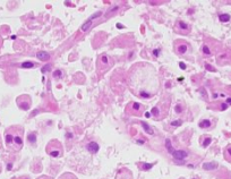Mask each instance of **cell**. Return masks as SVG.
I'll list each match as a JSON object with an SVG mask.
<instances>
[{
	"label": "cell",
	"instance_id": "cell-1",
	"mask_svg": "<svg viewBox=\"0 0 231 179\" xmlns=\"http://www.w3.org/2000/svg\"><path fill=\"white\" fill-rule=\"evenodd\" d=\"M128 85L135 95L143 99H151L158 93L160 82L154 67L148 64H137L129 73Z\"/></svg>",
	"mask_w": 231,
	"mask_h": 179
},
{
	"label": "cell",
	"instance_id": "cell-2",
	"mask_svg": "<svg viewBox=\"0 0 231 179\" xmlns=\"http://www.w3.org/2000/svg\"><path fill=\"white\" fill-rule=\"evenodd\" d=\"M6 146L10 151L18 152L22 150L24 142V129L22 126H11L5 132Z\"/></svg>",
	"mask_w": 231,
	"mask_h": 179
},
{
	"label": "cell",
	"instance_id": "cell-3",
	"mask_svg": "<svg viewBox=\"0 0 231 179\" xmlns=\"http://www.w3.org/2000/svg\"><path fill=\"white\" fill-rule=\"evenodd\" d=\"M45 151L52 158H60L64 155V147L58 140H51L49 142L45 147Z\"/></svg>",
	"mask_w": 231,
	"mask_h": 179
},
{
	"label": "cell",
	"instance_id": "cell-4",
	"mask_svg": "<svg viewBox=\"0 0 231 179\" xmlns=\"http://www.w3.org/2000/svg\"><path fill=\"white\" fill-rule=\"evenodd\" d=\"M113 65V60L107 55H101L98 58V61H96V67H98V71L100 73H103V71L110 69Z\"/></svg>",
	"mask_w": 231,
	"mask_h": 179
},
{
	"label": "cell",
	"instance_id": "cell-5",
	"mask_svg": "<svg viewBox=\"0 0 231 179\" xmlns=\"http://www.w3.org/2000/svg\"><path fill=\"white\" fill-rule=\"evenodd\" d=\"M145 110V107L138 102H130L126 107V112L130 116H142Z\"/></svg>",
	"mask_w": 231,
	"mask_h": 179
},
{
	"label": "cell",
	"instance_id": "cell-6",
	"mask_svg": "<svg viewBox=\"0 0 231 179\" xmlns=\"http://www.w3.org/2000/svg\"><path fill=\"white\" fill-rule=\"evenodd\" d=\"M16 103L19 107V109L22 110H28L31 108V104H32V100L28 95H20L16 99Z\"/></svg>",
	"mask_w": 231,
	"mask_h": 179
},
{
	"label": "cell",
	"instance_id": "cell-7",
	"mask_svg": "<svg viewBox=\"0 0 231 179\" xmlns=\"http://www.w3.org/2000/svg\"><path fill=\"white\" fill-rule=\"evenodd\" d=\"M189 49H190V47H189V44L186 42V41H184V40H178V41H176L175 50L178 55L183 56V55H185V53L188 52Z\"/></svg>",
	"mask_w": 231,
	"mask_h": 179
},
{
	"label": "cell",
	"instance_id": "cell-8",
	"mask_svg": "<svg viewBox=\"0 0 231 179\" xmlns=\"http://www.w3.org/2000/svg\"><path fill=\"white\" fill-rule=\"evenodd\" d=\"M175 30L179 34H188L190 32V25L184 20H178L175 25Z\"/></svg>",
	"mask_w": 231,
	"mask_h": 179
},
{
	"label": "cell",
	"instance_id": "cell-9",
	"mask_svg": "<svg viewBox=\"0 0 231 179\" xmlns=\"http://www.w3.org/2000/svg\"><path fill=\"white\" fill-rule=\"evenodd\" d=\"M165 144H167V147H168V150H169V153H171L176 159L183 160L184 158L187 156V153H186L185 151H176V150H173V149L171 147V143H170L169 140H167V143H165Z\"/></svg>",
	"mask_w": 231,
	"mask_h": 179
},
{
	"label": "cell",
	"instance_id": "cell-10",
	"mask_svg": "<svg viewBox=\"0 0 231 179\" xmlns=\"http://www.w3.org/2000/svg\"><path fill=\"white\" fill-rule=\"evenodd\" d=\"M86 147H87V150H89L91 153H96V152L99 151V144L95 143V142H90Z\"/></svg>",
	"mask_w": 231,
	"mask_h": 179
},
{
	"label": "cell",
	"instance_id": "cell-11",
	"mask_svg": "<svg viewBox=\"0 0 231 179\" xmlns=\"http://www.w3.org/2000/svg\"><path fill=\"white\" fill-rule=\"evenodd\" d=\"M224 159H226L229 163H231V144H229V145L224 149Z\"/></svg>",
	"mask_w": 231,
	"mask_h": 179
},
{
	"label": "cell",
	"instance_id": "cell-12",
	"mask_svg": "<svg viewBox=\"0 0 231 179\" xmlns=\"http://www.w3.org/2000/svg\"><path fill=\"white\" fill-rule=\"evenodd\" d=\"M36 57H38L40 60H49L50 59V55L45 51H39L36 53Z\"/></svg>",
	"mask_w": 231,
	"mask_h": 179
},
{
	"label": "cell",
	"instance_id": "cell-13",
	"mask_svg": "<svg viewBox=\"0 0 231 179\" xmlns=\"http://www.w3.org/2000/svg\"><path fill=\"white\" fill-rule=\"evenodd\" d=\"M211 126H212V123H211L210 120H208V119L202 120V121L199 123V127L203 128V129H208V128H210Z\"/></svg>",
	"mask_w": 231,
	"mask_h": 179
},
{
	"label": "cell",
	"instance_id": "cell-14",
	"mask_svg": "<svg viewBox=\"0 0 231 179\" xmlns=\"http://www.w3.org/2000/svg\"><path fill=\"white\" fill-rule=\"evenodd\" d=\"M58 179H77V177L75 174H70V172H66V174H61Z\"/></svg>",
	"mask_w": 231,
	"mask_h": 179
},
{
	"label": "cell",
	"instance_id": "cell-15",
	"mask_svg": "<svg viewBox=\"0 0 231 179\" xmlns=\"http://www.w3.org/2000/svg\"><path fill=\"white\" fill-rule=\"evenodd\" d=\"M217 163L215 162H212V163H204L203 168L206 170H212V169H215L217 168Z\"/></svg>",
	"mask_w": 231,
	"mask_h": 179
},
{
	"label": "cell",
	"instance_id": "cell-16",
	"mask_svg": "<svg viewBox=\"0 0 231 179\" xmlns=\"http://www.w3.org/2000/svg\"><path fill=\"white\" fill-rule=\"evenodd\" d=\"M219 19L221 20L222 23H226V22H229L230 20V15L228 14H222L219 16Z\"/></svg>",
	"mask_w": 231,
	"mask_h": 179
},
{
	"label": "cell",
	"instance_id": "cell-17",
	"mask_svg": "<svg viewBox=\"0 0 231 179\" xmlns=\"http://www.w3.org/2000/svg\"><path fill=\"white\" fill-rule=\"evenodd\" d=\"M91 25H92V18L89 19L87 22H85V24L82 26V31H83V32H86V31L91 27Z\"/></svg>",
	"mask_w": 231,
	"mask_h": 179
},
{
	"label": "cell",
	"instance_id": "cell-18",
	"mask_svg": "<svg viewBox=\"0 0 231 179\" xmlns=\"http://www.w3.org/2000/svg\"><path fill=\"white\" fill-rule=\"evenodd\" d=\"M142 127L145 129V132H146L147 134H153V129H152L146 123H142Z\"/></svg>",
	"mask_w": 231,
	"mask_h": 179
},
{
	"label": "cell",
	"instance_id": "cell-19",
	"mask_svg": "<svg viewBox=\"0 0 231 179\" xmlns=\"http://www.w3.org/2000/svg\"><path fill=\"white\" fill-rule=\"evenodd\" d=\"M203 53H204V55H206V56H210V55H212V51H211V49L208 48V44H204V47H203Z\"/></svg>",
	"mask_w": 231,
	"mask_h": 179
},
{
	"label": "cell",
	"instance_id": "cell-20",
	"mask_svg": "<svg viewBox=\"0 0 231 179\" xmlns=\"http://www.w3.org/2000/svg\"><path fill=\"white\" fill-rule=\"evenodd\" d=\"M211 142H212V138H211V137H206V138L204 140L203 143H202V145H203V147H208Z\"/></svg>",
	"mask_w": 231,
	"mask_h": 179
},
{
	"label": "cell",
	"instance_id": "cell-21",
	"mask_svg": "<svg viewBox=\"0 0 231 179\" xmlns=\"http://www.w3.org/2000/svg\"><path fill=\"white\" fill-rule=\"evenodd\" d=\"M36 65L35 64H32V62H24L22 64V67L23 68H31V67H35Z\"/></svg>",
	"mask_w": 231,
	"mask_h": 179
},
{
	"label": "cell",
	"instance_id": "cell-22",
	"mask_svg": "<svg viewBox=\"0 0 231 179\" xmlns=\"http://www.w3.org/2000/svg\"><path fill=\"white\" fill-rule=\"evenodd\" d=\"M35 138H36L35 134H30V135H28V137H27L28 142H31V143H34V142H35Z\"/></svg>",
	"mask_w": 231,
	"mask_h": 179
},
{
	"label": "cell",
	"instance_id": "cell-23",
	"mask_svg": "<svg viewBox=\"0 0 231 179\" xmlns=\"http://www.w3.org/2000/svg\"><path fill=\"white\" fill-rule=\"evenodd\" d=\"M152 167H153V165H146V163H143V165H141L142 170H148V169H151Z\"/></svg>",
	"mask_w": 231,
	"mask_h": 179
},
{
	"label": "cell",
	"instance_id": "cell-24",
	"mask_svg": "<svg viewBox=\"0 0 231 179\" xmlns=\"http://www.w3.org/2000/svg\"><path fill=\"white\" fill-rule=\"evenodd\" d=\"M53 75H55V77H56V78H57V77H58V76H61V71H56V73H55V74H53Z\"/></svg>",
	"mask_w": 231,
	"mask_h": 179
},
{
	"label": "cell",
	"instance_id": "cell-25",
	"mask_svg": "<svg viewBox=\"0 0 231 179\" xmlns=\"http://www.w3.org/2000/svg\"><path fill=\"white\" fill-rule=\"evenodd\" d=\"M38 179H51V177H49V176H41Z\"/></svg>",
	"mask_w": 231,
	"mask_h": 179
},
{
	"label": "cell",
	"instance_id": "cell-26",
	"mask_svg": "<svg viewBox=\"0 0 231 179\" xmlns=\"http://www.w3.org/2000/svg\"><path fill=\"white\" fill-rule=\"evenodd\" d=\"M178 125H181V121H173L172 123V126H178Z\"/></svg>",
	"mask_w": 231,
	"mask_h": 179
},
{
	"label": "cell",
	"instance_id": "cell-27",
	"mask_svg": "<svg viewBox=\"0 0 231 179\" xmlns=\"http://www.w3.org/2000/svg\"><path fill=\"white\" fill-rule=\"evenodd\" d=\"M2 47V38H1V35H0V49Z\"/></svg>",
	"mask_w": 231,
	"mask_h": 179
},
{
	"label": "cell",
	"instance_id": "cell-28",
	"mask_svg": "<svg viewBox=\"0 0 231 179\" xmlns=\"http://www.w3.org/2000/svg\"><path fill=\"white\" fill-rule=\"evenodd\" d=\"M1 147H2V141H1V136H0V150H1Z\"/></svg>",
	"mask_w": 231,
	"mask_h": 179
},
{
	"label": "cell",
	"instance_id": "cell-29",
	"mask_svg": "<svg viewBox=\"0 0 231 179\" xmlns=\"http://www.w3.org/2000/svg\"><path fill=\"white\" fill-rule=\"evenodd\" d=\"M20 179H30V178H28V177H22Z\"/></svg>",
	"mask_w": 231,
	"mask_h": 179
},
{
	"label": "cell",
	"instance_id": "cell-30",
	"mask_svg": "<svg viewBox=\"0 0 231 179\" xmlns=\"http://www.w3.org/2000/svg\"><path fill=\"white\" fill-rule=\"evenodd\" d=\"M228 103H231V99H229V100H228Z\"/></svg>",
	"mask_w": 231,
	"mask_h": 179
},
{
	"label": "cell",
	"instance_id": "cell-31",
	"mask_svg": "<svg viewBox=\"0 0 231 179\" xmlns=\"http://www.w3.org/2000/svg\"><path fill=\"white\" fill-rule=\"evenodd\" d=\"M0 171H1V165H0Z\"/></svg>",
	"mask_w": 231,
	"mask_h": 179
},
{
	"label": "cell",
	"instance_id": "cell-32",
	"mask_svg": "<svg viewBox=\"0 0 231 179\" xmlns=\"http://www.w3.org/2000/svg\"><path fill=\"white\" fill-rule=\"evenodd\" d=\"M193 179H197V178H193Z\"/></svg>",
	"mask_w": 231,
	"mask_h": 179
}]
</instances>
